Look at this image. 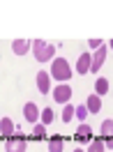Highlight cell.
<instances>
[{
    "instance_id": "cell-1",
    "label": "cell",
    "mask_w": 113,
    "mask_h": 152,
    "mask_svg": "<svg viewBox=\"0 0 113 152\" xmlns=\"http://www.w3.org/2000/svg\"><path fill=\"white\" fill-rule=\"evenodd\" d=\"M30 51H32V56H35L37 62H53V56H56V46L44 42V39H35Z\"/></svg>"
},
{
    "instance_id": "cell-2",
    "label": "cell",
    "mask_w": 113,
    "mask_h": 152,
    "mask_svg": "<svg viewBox=\"0 0 113 152\" xmlns=\"http://www.w3.org/2000/svg\"><path fill=\"white\" fill-rule=\"evenodd\" d=\"M48 74H51V78H56V81H69L74 72H72V67H69V62H67L65 58H56L51 62Z\"/></svg>"
},
{
    "instance_id": "cell-3",
    "label": "cell",
    "mask_w": 113,
    "mask_h": 152,
    "mask_svg": "<svg viewBox=\"0 0 113 152\" xmlns=\"http://www.w3.org/2000/svg\"><path fill=\"white\" fill-rule=\"evenodd\" d=\"M26 150H28V138L21 132H14V136H10L5 143V152H26Z\"/></svg>"
},
{
    "instance_id": "cell-4",
    "label": "cell",
    "mask_w": 113,
    "mask_h": 152,
    "mask_svg": "<svg viewBox=\"0 0 113 152\" xmlns=\"http://www.w3.org/2000/svg\"><path fill=\"white\" fill-rule=\"evenodd\" d=\"M51 95H53V102L65 106V104H69V99H72V88L67 86V83H60V86H56L51 90Z\"/></svg>"
},
{
    "instance_id": "cell-5",
    "label": "cell",
    "mask_w": 113,
    "mask_h": 152,
    "mask_svg": "<svg viewBox=\"0 0 113 152\" xmlns=\"http://www.w3.org/2000/svg\"><path fill=\"white\" fill-rule=\"evenodd\" d=\"M106 53H109L106 44H104V46H99L97 51H95V56H92V65H90V72H92V74H97V72L102 69L104 60H106Z\"/></svg>"
},
{
    "instance_id": "cell-6",
    "label": "cell",
    "mask_w": 113,
    "mask_h": 152,
    "mask_svg": "<svg viewBox=\"0 0 113 152\" xmlns=\"http://www.w3.org/2000/svg\"><path fill=\"white\" fill-rule=\"evenodd\" d=\"M37 88H39V92L42 95H51V74L48 72H39L37 74Z\"/></svg>"
},
{
    "instance_id": "cell-7",
    "label": "cell",
    "mask_w": 113,
    "mask_h": 152,
    "mask_svg": "<svg viewBox=\"0 0 113 152\" xmlns=\"http://www.w3.org/2000/svg\"><path fill=\"white\" fill-rule=\"evenodd\" d=\"M23 118H26L28 122L37 124V120H39V108H37L35 102H28V104L23 106Z\"/></svg>"
},
{
    "instance_id": "cell-8",
    "label": "cell",
    "mask_w": 113,
    "mask_h": 152,
    "mask_svg": "<svg viewBox=\"0 0 113 152\" xmlns=\"http://www.w3.org/2000/svg\"><path fill=\"white\" fill-rule=\"evenodd\" d=\"M90 65H92V56L85 51L79 56V62H76V74H88L90 72Z\"/></svg>"
},
{
    "instance_id": "cell-9",
    "label": "cell",
    "mask_w": 113,
    "mask_h": 152,
    "mask_svg": "<svg viewBox=\"0 0 113 152\" xmlns=\"http://www.w3.org/2000/svg\"><path fill=\"white\" fill-rule=\"evenodd\" d=\"M74 138L79 143H90L92 141V129H90V124H79V129H76V134H74Z\"/></svg>"
},
{
    "instance_id": "cell-10",
    "label": "cell",
    "mask_w": 113,
    "mask_h": 152,
    "mask_svg": "<svg viewBox=\"0 0 113 152\" xmlns=\"http://www.w3.org/2000/svg\"><path fill=\"white\" fill-rule=\"evenodd\" d=\"M30 48H32V42H28V39H14L12 42V51L16 56H26Z\"/></svg>"
},
{
    "instance_id": "cell-11",
    "label": "cell",
    "mask_w": 113,
    "mask_h": 152,
    "mask_svg": "<svg viewBox=\"0 0 113 152\" xmlns=\"http://www.w3.org/2000/svg\"><path fill=\"white\" fill-rule=\"evenodd\" d=\"M14 132H16V127L12 122V118H2L0 120V136H5V141H7L10 136H14Z\"/></svg>"
},
{
    "instance_id": "cell-12",
    "label": "cell",
    "mask_w": 113,
    "mask_h": 152,
    "mask_svg": "<svg viewBox=\"0 0 113 152\" xmlns=\"http://www.w3.org/2000/svg\"><path fill=\"white\" fill-rule=\"evenodd\" d=\"M85 108H88V113H99V111H102V97L90 95L85 99Z\"/></svg>"
},
{
    "instance_id": "cell-13",
    "label": "cell",
    "mask_w": 113,
    "mask_h": 152,
    "mask_svg": "<svg viewBox=\"0 0 113 152\" xmlns=\"http://www.w3.org/2000/svg\"><path fill=\"white\" fill-rule=\"evenodd\" d=\"M62 148H65V141H62V136H53L51 141H48V152H62Z\"/></svg>"
},
{
    "instance_id": "cell-14",
    "label": "cell",
    "mask_w": 113,
    "mask_h": 152,
    "mask_svg": "<svg viewBox=\"0 0 113 152\" xmlns=\"http://www.w3.org/2000/svg\"><path fill=\"white\" fill-rule=\"evenodd\" d=\"M74 115H76V106L74 104H65V106H62V115H60L62 122H72Z\"/></svg>"
},
{
    "instance_id": "cell-15",
    "label": "cell",
    "mask_w": 113,
    "mask_h": 152,
    "mask_svg": "<svg viewBox=\"0 0 113 152\" xmlns=\"http://www.w3.org/2000/svg\"><path fill=\"white\" fill-rule=\"evenodd\" d=\"M53 120H56V113H53V108H42V113H39V122L46 127V124H51Z\"/></svg>"
},
{
    "instance_id": "cell-16",
    "label": "cell",
    "mask_w": 113,
    "mask_h": 152,
    "mask_svg": "<svg viewBox=\"0 0 113 152\" xmlns=\"http://www.w3.org/2000/svg\"><path fill=\"white\" fill-rule=\"evenodd\" d=\"M102 136H104V141H109V138H113V120H104L102 122Z\"/></svg>"
},
{
    "instance_id": "cell-17",
    "label": "cell",
    "mask_w": 113,
    "mask_h": 152,
    "mask_svg": "<svg viewBox=\"0 0 113 152\" xmlns=\"http://www.w3.org/2000/svg\"><path fill=\"white\" fill-rule=\"evenodd\" d=\"M88 152H106L104 138H95V141H90V143H88Z\"/></svg>"
},
{
    "instance_id": "cell-18",
    "label": "cell",
    "mask_w": 113,
    "mask_h": 152,
    "mask_svg": "<svg viewBox=\"0 0 113 152\" xmlns=\"http://www.w3.org/2000/svg\"><path fill=\"white\" fill-rule=\"evenodd\" d=\"M95 95L97 97H102V95H106L109 92V78H97V86H95Z\"/></svg>"
},
{
    "instance_id": "cell-19",
    "label": "cell",
    "mask_w": 113,
    "mask_h": 152,
    "mask_svg": "<svg viewBox=\"0 0 113 152\" xmlns=\"http://www.w3.org/2000/svg\"><path fill=\"white\" fill-rule=\"evenodd\" d=\"M32 136H37V138H44V136H46V127H44L42 122H37V124H35V129H32Z\"/></svg>"
},
{
    "instance_id": "cell-20",
    "label": "cell",
    "mask_w": 113,
    "mask_h": 152,
    "mask_svg": "<svg viewBox=\"0 0 113 152\" xmlns=\"http://www.w3.org/2000/svg\"><path fill=\"white\" fill-rule=\"evenodd\" d=\"M88 115H90V113H88L85 104H83V106H76V115H74V118H79V120H85Z\"/></svg>"
},
{
    "instance_id": "cell-21",
    "label": "cell",
    "mask_w": 113,
    "mask_h": 152,
    "mask_svg": "<svg viewBox=\"0 0 113 152\" xmlns=\"http://www.w3.org/2000/svg\"><path fill=\"white\" fill-rule=\"evenodd\" d=\"M88 46L92 48V51H97L99 46H104V42H102V39H90V42H88Z\"/></svg>"
},
{
    "instance_id": "cell-22",
    "label": "cell",
    "mask_w": 113,
    "mask_h": 152,
    "mask_svg": "<svg viewBox=\"0 0 113 152\" xmlns=\"http://www.w3.org/2000/svg\"><path fill=\"white\" fill-rule=\"evenodd\" d=\"M104 145H106V150L113 152V138H109V141H104Z\"/></svg>"
},
{
    "instance_id": "cell-23",
    "label": "cell",
    "mask_w": 113,
    "mask_h": 152,
    "mask_svg": "<svg viewBox=\"0 0 113 152\" xmlns=\"http://www.w3.org/2000/svg\"><path fill=\"white\" fill-rule=\"evenodd\" d=\"M109 46H111V48H113V39H111V44H109Z\"/></svg>"
},
{
    "instance_id": "cell-24",
    "label": "cell",
    "mask_w": 113,
    "mask_h": 152,
    "mask_svg": "<svg viewBox=\"0 0 113 152\" xmlns=\"http://www.w3.org/2000/svg\"><path fill=\"white\" fill-rule=\"evenodd\" d=\"M74 152H83V150H79V148H76V150H74Z\"/></svg>"
}]
</instances>
